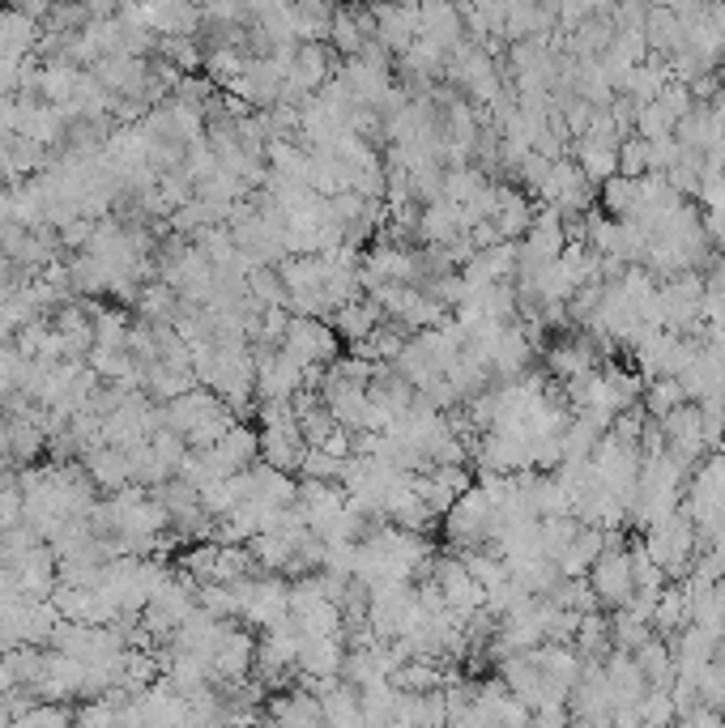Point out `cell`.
<instances>
[{"mask_svg": "<svg viewBox=\"0 0 725 728\" xmlns=\"http://www.w3.org/2000/svg\"><path fill=\"white\" fill-rule=\"evenodd\" d=\"M337 328L334 324H325L320 316H295V320H286V332H282V353H290L299 367H304L307 376L316 371V367H329L337 358Z\"/></svg>", "mask_w": 725, "mask_h": 728, "instance_id": "obj_1", "label": "cell"}, {"mask_svg": "<svg viewBox=\"0 0 725 728\" xmlns=\"http://www.w3.org/2000/svg\"><path fill=\"white\" fill-rule=\"evenodd\" d=\"M419 4H397V0H376L371 4V27H376V39H380V48L392 52V60L406 52L410 43H415V34H419V13H415Z\"/></svg>", "mask_w": 725, "mask_h": 728, "instance_id": "obj_2", "label": "cell"}, {"mask_svg": "<svg viewBox=\"0 0 725 728\" xmlns=\"http://www.w3.org/2000/svg\"><path fill=\"white\" fill-rule=\"evenodd\" d=\"M415 13H419V34H427V39H436L445 48L461 39V13L452 0H419Z\"/></svg>", "mask_w": 725, "mask_h": 728, "instance_id": "obj_3", "label": "cell"}, {"mask_svg": "<svg viewBox=\"0 0 725 728\" xmlns=\"http://www.w3.org/2000/svg\"><path fill=\"white\" fill-rule=\"evenodd\" d=\"M269 716L282 720V725H290V720H299V725H320V720H325V707H320V695L290 690V695H278V699L269 703Z\"/></svg>", "mask_w": 725, "mask_h": 728, "instance_id": "obj_4", "label": "cell"}, {"mask_svg": "<svg viewBox=\"0 0 725 728\" xmlns=\"http://www.w3.org/2000/svg\"><path fill=\"white\" fill-rule=\"evenodd\" d=\"M154 52L163 55L167 64H175L180 73H201L205 69V52H201L196 34H159V48Z\"/></svg>", "mask_w": 725, "mask_h": 728, "instance_id": "obj_5", "label": "cell"}]
</instances>
